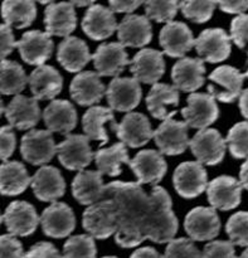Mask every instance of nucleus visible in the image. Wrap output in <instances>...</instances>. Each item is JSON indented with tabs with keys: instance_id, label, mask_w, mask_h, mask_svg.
<instances>
[{
	"instance_id": "3",
	"label": "nucleus",
	"mask_w": 248,
	"mask_h": 258,
	"mask_svg": "<svg viewBox=\"0 0 248 258\" xmlns=\"http://www.w3.org/2000/svg\"><path fill=\"white\" fill-rule=\"evenodd\" d=\"M82 226L93 238L106 239L117 231V217L107 199L88 207L82 216Z\"/></svg>"
},
{
	"instance_id": "16",
	"label": "nucleus",
	"mask_w": 248,
	"mask_h": 258,
	"mask_svg": "<svg viewBox=\"0 0 248 258\" xmlns=\"http://www.w3.org/2000/svg\"><path fill=\"white\" fill-rule=\"evenodd\" d=\"M43 233L50 238H66L76 227V217L72 209L62 202H54L43 211L40 216Z\"/></svg>"
},
{
	"instance_id": "50",
	"label": "nucleus",
	"mask_w": 248,
	"mask_h": 258,
	"mask_svg": "<svg viewBox=\"0 0 248 258\" xmlns=\"http://www.w3.org/2000/svg\"><path fill=\"white\" fill-rule=\"evenodd\" d=\"M24 258H63V256L54 244L49 242H39L30 247Z\"/></svg>"
},
{
	"instance_id": "42",
	"label": "nucleus",
	"mask_w": 248,
	"mask_h": 258,
	"mask_svg": "<svg viewBox=\"0 0 248 258\" xmlns=\"http://www.w3.org/2000/svg\"><path fill=\"white\" fill-rule=\"evenodd\" d=\"M226 232L234 246L248 247V212L234 213L227 221Z\"/></svg>"
},
{
	"instance_id": "1",
	"label": "nucleus",
	"mask_w": 248,
	"mask_h": 258,
	"mask_svg": "<svg viewBox=\"0 0 248 258\" xmlns=\"http://www.w3.org/2000/svg\"><path fill=\"white\" fill-rule=\"evenodd\" d=\"M103 199L111 202L117 217L115 242L122 248H134L146 237V221L151 208V199L139 183L111 181L106 185Z\"/></svg>"
},
{
	"instance_id": "4",
	"label": "nucleus",
	"mask_w": 248,
	"mask_h": 258,
	"mask_svg": "<svg viewBox=\"0 0 248 258\" xmlns=\"http://www.w3.org/2000/svg\"><path fill=\"white\" fill-rule=\"evenodd\" d=\"M246 75L232 66H221L208 76V92L216 100L224 103L234 102L242 93Z\"/></svg>"
},
{
	"instance_id": "59",
	"label": "nucleus",
	"mask_w": 248,
	"mask_h": 258,
	"mask_svg": "<svg viewBox=\"0 0 248 258\" xmlns=\"http://www.w3.org/2000/svg\"><path fill=\"white\" fill-rule=\"evenodd\" d=\"M102 258H117V257H115V256H105V257H102Z\"/></svg>"
},
{
	"instance_id": "18",
	"label": "nucleus",
	"mask_w": 248,
	"mask_h": 258,
	"mask_svg": "<svg viewBox=\"0 0 248 258\" xmlns=\"http://www.w3.org/2000/svg\"><path fill=\"white\" fill-rule=\"evenodd\" d=\"M129 166L138 178L139 184H156L164 178L168 165L163 154L153 149L140 150L129 161Z\"/></svg>"
},
{
	"instance_id": "5",
	"label": "nucleus",
	"mask_w": 248,
	"mask_h": 258,
	"mask_svg": "<svg viewBox=\"0 0 248 258\" xmlns=\"http://www.w3.org/2000/svg\"><path fill=\"white\" fill-rule=\"evenodd\" d=\"M20 154L27 163L32 165H44L57 154L52 131L29 130L20 141Z\"/></svg>"
},
{
	"instance_id": "27",
	"label": "nucleus",
	"mask_w": 248,
	"mask_h": 258,
	"mask_svg": "<svg viewBox=\"0 0 248 258\" xmlns=\"http://www.w3.org/2000/svg\"><path fill=\"white\" fill-rule=\"evenodd\" d=\"M83 32L93 40H103L111 37L117 29L115 14L110 8L95 4L88 8L81 23Z\"/></svg>"
},
{
	"instance_id": "6",
	"label": "nucleus",
	"mask_w": 248,
	"mask_h": 258,
	"mask_svg": "<svg viewBox=\"0 0 248 258\" xmlns=\"http://www.w3.org/2000/svg\"><path fill=\"white\" fill-rule=\"evenodd\" d=\"M111 128L121 143L133 149L143 148L154 138L150 121L140 112H129L120 123L111 122Z\"/></svg>"
},
{
	"instance_id": "26",
	"label": "nucleus",
	"mask_w": 248,
	"mask_h": 258,
	"mask_svg": "<svg viewBox=\"0 0 248 258\" xmlns=\"http://www.w3.org/2000/svg\"><path fill=\"white\" fill-rule=\"evenodd\" d=\"M100 77L101 76L97 72L92 71L78 73L70 85L72 100L80 106H92L100 102L107 90L101 82Z\"/></svg>"
},
{
	"instance_id": "57",
	"label": "nucleus",
	"mask_w": 248,
	"mask_h": 258,
	"mask_svg": "<svg viewBox=\"0 0 248 258\" xmlns=\"http://www.w3.org/2000/svg\"><path fill=\"white\" fill-rule=\"evenodd\" d=\"M72 5H77V7H92L93 2H71Z\"/></svg>"
},
{
	"instance_id": "25",
	"label": "nucleus",
	"mask_w": 248,
	"mask_h": 258,
	"mask_svg": "<svg viewBox=\"0 0 248 258\" xmlns=\"http://www.w3.org/2000/svg\"><path fill=\"white\" fill-rule=\"evenodd\" d=\"M117 38L123 47H145L153 39L150 19L146 15L128 14L118 24Z\"/></svg>"
},
{
	"instance_id": "52",
	"label": "nucleus",
	"mask_w": 248,
	"mask_h": 258,
	"mask_svg": "<svg viewBox=\"0 0 248 258\" xmlns=\"http://www.w3.org/2000/svg\"><path fill=\"white\" fill-rule=\"evenodd\" d=\"M141 4L144 3L139 0H110L108 2L112 13H129V14L138 9Z\"/></svg>"
},
{
	"instance_id": "19",
	"label": "nucleus",
	"mask_w": 248,
	"mask_h": 258,
	"mask_svg": "<svg viewBox=\"0 0 248 258\" xmlns=\"http://www.w3.org/2000/svg\"><path fill=\"white\" fill-rule=\"evenodd\" d=\"M125 47L121 43H103L97 47L92 54L93 64L101 77H117L125 71L126 66H131Z\"/></svg>"
},
{
	"instance_id": "46",
	"label": "nucleus",
	"mask_w": 248,
	"mask_h": 258,
	"mask_svg": "<svg viewBox=\"0 0 248 258\" xmlns=\"http://www.w3.org/2000/svg\"><path fill=\"white\" fill-rule=\"evenodd\" d=\"M202 258H237L231 241H211L202 252Z\"/></svg>"
},
{
	"instance_id": "11",
	"label": "nucleus",
	"mask_w": 248,
	"mask_h": 258,
	"mask_svg": "<svg viewBox=\"0 0 248 258\" xmlns=\"http://www.w3.org/2000/svg\"><path fill=\"white\" fill-rule=\"evenodd\" d=\"M187 107L181 110L185 123L192 128L206 130L219 117L216 98L208 93H192L187 98Z\"/></svg>"
},
{
	"instance_id": "38",
	"label": "nucleus",
	"mask_w": 248,
	"mask_h": 258,
	"mask_svg": "<svg viewBox=\"0 0 248 258\" xmlns=\"http://www.w3.org/2000/svg\"><path fill=\"white\" fill-rule=\"evenodd\" d=\"M2 14L5 24L17 29H23L34 22L37 17V7L33 2L7 0L3 3Z\"/></svg>"
},
{
	"instance_id": "39",
	"label": "nucleus",
	"mask_w": 248,
	"mask_h": 258,
	"mask_svg": "<svg viewBox=\"0 0 248 258\" xmlns=\"http://www.w3.org/2000/svg\"><path fill=\"white\" fill-rule=\"evenodd\" d=\"M2 93L3 95H19L29 83V78L19 63L14 60H2Z\"/></svg>"
},
{
	"instance_id": "24",
	"label": "nucleus",
	"mask_w": 248,
	"mask_h": 258,
	"mask_svg": "<svg viewBox=\"0 0 248 258\" xmlns=\"http://www.w3.org/2000/svg\"><path fill=\"white\" fill-rule=\"evenodd\" d=\"M4 115L12 127L18 130H33L40 120L38 100L34 97L17 95L5 107Z\"/></svg>"
},
{
	"instance_id": "58",
	"label": "nucleus",
	"mask_w": 248,
	"mask_h": 258,
	"mask_svg": "<svg viewBox=\"0 0 248 258\" xmlns=\"http://www.w3.org/2000/svg\"><path fill=\"white\" fill-rule=\"evenodd\" d=\"M239 258H248V248L244 249L243 253L241 254V257H239Z\"/></svg>"
},
{
	"instance_id": "45",
	"label": "nucleus",
	"mask_w": 248,
	"mask_h": 258,
	"mask_svg": "<svg viewBox=\"0 0 248 258\" xmlns=\"http://www.w3.org/2000/svg\"><path fill=\"white\" fill-rule=\"evenodd\" d=\"M165 258H202V252L189 238H176L168 243L165 248Z\"/></svg>"
},
{
	"instance_id": "12",
	"label": "nucleus",
	"mask_w": 248,
	"mask_h": 258,
	"mask_svg": "<svg viewBox=\"0 0 248 258\" xmlns=\"http://www.w3.org/2000/svg\"><path fill=\"white\" fill-rule=\"evenodd\" d=\"M2 222L8 232L15 237H28L33 234L40 222L37 211L25 201H14L7 207Z\"/></svg>"
},
{
	"instance_id": "47",
	"label": "nucleus",
	"mask_w": 248,
	"mask_h": 258,
	"mask_svg": "<svg viewBox=\"0 0 248 258\" xmlns=\"http://www.w3.org/2000/svg\"><path fill=\"white\" fill-rule=\"evenodd\" d=\"M231 39L241 49L248 44V14L233 18L231 23Z\"/></svg>"
},
{
	"instance_id": "31",
	"label": "nucleus",
	"mask_w": 248,
	"mask_h": 258,
	"mask_svg": "<svg viewBox=\"0 0 248 258\" xmlns=\"http://www.w3.org/2000/svg\"><path fill=\"white\" fill-rule=\"evenodd\" d=\"M45 126L52 133L70 135L77 126V111L67 100H53L43 112Z\"/></svg>"
},
{
	"instance_id": "49",
	"label": "nucleus",
	"mask_w": 248,
	"mask_h": 258,
	"mask_svg": "<svg viewBox=\"0 0 248 258\" xmlns=\"http://www.w3.org/2000/svg\"><path fill=\"white\" fill-rule=\"evenodd\" d=\"M0 145H2V160L8 161L10 156L13 155L17 146V138H15L14 131L12 130V126H3L0 130Z\"/></svg>"
},
{
	"instance_id": "36",
	"label": "nucleus",
	"mask_w": 248,
	"mask_h": 258,
	"mask_svg": "<svg viewBox=\"0 0 248 258\" xmlns=\"http://www.w3.org/2000/svg\"><path fill=\"white\" fill-rule=\"evenodd\" d=\"M110 121L111 122L115 121L112 108L103 107V106L90 107L82 117V128L85 135L90 140L100 141L101 145H105L108 141V135L103 125Z\"/></svg>"
},
{
	"instance_id": "2",
	"label": "nucleus",
	"mask_w": 248,
	"mask_h": 258,
	"mask_svg": "<svg viewBox=\"0 0 248 258\" xmlns=\"http://www.w3.org/2000/svg\"><path fill=\"white\" fill-rule=\"evenodd\" d=\"M151 208L146 221V237L155 243L173 241L179 228V222L173 212V202L163 186L155 185L150 191Z\"/></svg>"
},
{
	"instance_id": "35",
	"label": "nucleus",
	"mask_w": 248,
	"mask_h": 258,
	"mask_svg": "<svg viewBox=\"0 0 248 258\" xmlns=\"http://www.w3.org/2000/svg\"><path fill=\"white\" fill-rule=\"evenodd\" d=\"M32 184L24 164L19 161H5L0 166V190L3 196L14 197L22 194Z\"/></svg>"
},
{
	"instance_id": "21",
	"label": "nucleus",
	"mask_w": 248,
	"mask_h": 258,
	"mask_svg": "<svg viewBox=\"0 0 248 258\" xmlns=\"http://www.w3.org/2000/svg\"><path fill=\"white\" fill-rule=\"evenodd\" d=\"M17 48L25 63L39 67L50 58L54 43L48 33L34 29L22 35L20 40L17 42Z\"/></svg>"
},
{
	"instance_id": "32",
	"label": "nucleus",
	"mask_w": 248,
	"mask_h": 258,
	"mask_svg": "<svg viewBox=\"0 0 248 258\" xmlns=\"http://www.w3.org/2000/svg\"><path fill=\"white\" fill-rule=\"evenodd\" d=\"M63 78L52 66H39L29 76V87L37 100H53L62 91Z\"/></svg>"
},
{
	"instance_id": "40",
	"label": "nucleus",
	"mask_w": 248,
	"mask_h": 258,
	"mask_svg": "<svg viewBox=\"0 0 248 258\" xmlns=\"http://www.w3.org/2000/svg\"><path fill=\"white\" fill-rule=\"evenodd\" d=\"M95 239L90 234H77L66 241L63 246V258H96Z\"/></svg>"
},
{
	"instance_id": "48",
	"label": "nucleus",
	"mask_w": 248,
	"mask_h": 258,
	"mask_svg": "<svg viewBox=\"0 0 248 258\" xmlns=\"http://www.w3.org/2000/svg\"><path fill=\"white\" fill-rule=\"evenodd\" d=\"M0 246L2 258H24L25 256L22 242L13 234H3L0 238Z\"/></svg>"
},
{
	"instance_id": "10",
	"label": "nucleus",
	"mask_w": 248,
	"mask_h": 258,
	"mask_svg": "<svg viewBox=\"0 0 248 258\" xmlns=\"http://www.w3.org/2000/svg\"><path fill=\"white\" fill-rule=\"evenodd\" d=\"M57 156L59 163L68 170L82 171L95 159L90 146V139L86 135H70L57 145Z\"/></svg>"
},
{
	"instance_id": "43",
	"label": "nucleus",
	"mask_w": 248,
	"mask_h": 258,
	"mask_svg": "<svg viewBox=\"0 0 248 258\" xmlns=\"http://www.w3.org/2000/svg\"><path fill=\"white\" fill-rule=\"evenodd\" d=\"M144 5H145L146 17L158 23H171L180 8V3L174 2V0H169V2L150 0V2L144 3Z\"/></svg>"
},
{
	"instance_id": "13",
	"label": "nucleus",
	"mask_w": 248,
	"mask_h": 258,
	"mask_svg": "<svg viewBox=\"0 0 248 258\" xmlns=\"http://www.w3.org/2000/svg\"><path fill=\"white\" fill-rule=\"evenodd\" d=\"M184 228L192 241H212L221 232V219L213 207H197L185 216Z\"/></svg>"
},
{
	"instance_id": "9",
	"label": "nucleus",
	"mask_w": 248,
	"mask_h": 258,
	"mask_svg": "<svg viewBox=\"0 0 248 258\" xmlns=\"http://www.w3.org/2000/svg\"><path fill=\"white\" fill-rule=\"evenodd\" d=\"M193 155L202 165L213 166L221 163L226 155L227 143L216 128L199 130L189 143Z\"/></svg>"
},
{
	"instance_id": "33",
	"label": "nucleus",
	"mask_w": 248,
	"mask_h": 258,
	"mask_svg": "<svg viewBox=\"0 0 248 258\" xmlns=\"http://www.w3.org/2000/svg\"><path fill=\"white\" fill-rule=\"evenodd\" d=\"M92 59L85 40L78 37H67L59 43L57 50V60L68 72H80Z\"/></svg>"
},
{
	"instance_id": "20",
	"label": "nucleus",
	"mask_w": 248,
	"mask_h": 258,
	"mask_svg": "<svg viewBox=\"0 0 248 258\" xmlns=\"http://www.w3.org/2000/svg\"><path fill=\"white\" fill-rule=\"evenodd\" d=\"M130 72L139 82L156 85L165 73L164 53L151 48H143L131 60Z\"/></svg>"
},
{
	"instance_id": "44",
	"label": "nucleus",
	"mask_w": 248,
	"mask_h": 258,
	"mask_svg": "<svg viewBox=\"0 0 248 258\" xmlns=\"http://www.w3.org/2000/svg\"><path fill=\"white\" fill-rule=\"evenodd\" d=\"M217 2H180V10L184 17L193 23H206L213 15Z\"/></svg>"
},
{
	"instance_id": "30",
	"label": "nucleus",
	"mask_w": 248,
	"mask_h": 258,
	"mask_svg": "<svg viewBox=\"0 0 248 258\" xmlns=\"http://www.w3.org/2000/svg\"><path fill=\"white\" fill-rule=\"evenodd\" d=\"M106 185L98 170H82L72 181V194L82 206H92L103 199Z\"/></svg>"
},
{
	"instance_id": "17",
	"label": "nucleus",
	"mask_w": 248,
	"mask_h": 258,
	"mask_svg": "<svg viewBox=\"0 0 248 258\" xmlns=\"http://www.w3.org/2000/svg\"><path fill=\"white\" fill-rule=\"evenodd\" d=\"M241 181L229 175H221L214 178L207 186L208 202L214 209L231 211L241 204L242 197Z\"/></svg>"
},
{
	"instance_id": "53",
	"label": "nucleus",
	"mask_w": 248,
	"mask_h": 258,
	"mask_svg": "<svg viewBox=\"0 0 248 258\" xmlns=\"http://www.w3.org/2000/svg\"><path fill=\"white\" fill-rule=\"evenodd\" d=\"M217 5L221 8V10H223L224 13H228V14H243L244 12L248 9V0L243 2V0H237V2H227V0H221V2H217Z\"/></svg>"
},
{
	"instance_id": "55",
	"label": "nucleus",
	"mask_w": 248,
	"mask_h": 258,
	"mask_svg": "<svg viewBox=\"0 0 248 258\" xmlns=\"http://www.w3.org/2000/svg\"><path fill=\"white\" fill-rule=\"evenodd\" d=\"M239 110H241L242 116L248 120V88L242 91L239 96Z\"/></svg>"
},
{
	"instance_id": "14",
	"label": "nucleus",
	"mask_w": 248,
	"mask_h": 258,
	"mask_svg": "<svg viewBox=\"0 0 248 258\" xmlns=\"http://www.w3.org/2000/svg\"><path fill=\"white\" fill-rule=\"evenodd\" d=\"M106 97L110 108L118 112H130L143 97L140 82L134 77H115L107 86Z\"/></svg>"
},
{
	"instance_id": "51",
	"label": "nucleus",
	"mask_w": 248,
	"mask_h": 258,
	"mask_svg": "<svg viewBox=\"0 0 248 258\" xmlns=\"http://www.w3.org/2000/svg\"><path fill=\"white\" fill-rule=\"evenodd\" d=\"M0 52H2V60H4L10 53L14 50V48L17 47V42L14 39V34H13L12 27L4 24L0 25Z\"/></svg>"
},
{
	"instance_id": "22",
	"label": "nucleus",
	"mask_w": 248,
	"mask_h": 258,
	"mask_svg": "<svg viewBox=\"0 0 248 258\" xmlns=\"http://www.w3.org/2000/svg\"><path fill=\"white\" fill-rule=\"evenodd\" d=\"M159 43L165 54L181 59L194 47L196 40L193 38V32L185 23L171 22L161 28Z\"/></svg>"
},
{
	"instance_id": "56",
	"label": "nucleus",
	"mask_w": 248,
	"mask_h": 258,
	"mask_svg": "<svg viewBox=\"0 0 248 258\" xmlns=\"http://www.w3.org/2000/svg\"><path fill=\"white\" fill-rule=\"evenodd\" d=\"M239 181H241L242 186L248 190V160L242 164L241 171H239Z\"/></svg>"
},
{
	"instance_id": "34",
	"label": "nucleus",
	"mask_w": 248,
	"mask_h": 258,
	"mask_svg": "<svg viewBox=\"0 0 248 258\" xmlns=\"http://www.w3.org/2000/svg\"><path fill=\"white\" fill-rule=\"evenodd\" d=\"M169 106H174V107L179 106L178 88L175 86L166 85V83L154 85L146 96V107L150 115L158 120H166L176 113V111L169 112Z\"/></svg>"
},
{
	"instance_id": "8",
	"label": "nucleus",
	"mask_w": 248,
	"mask_h": 258,
	"mask_svg": "<svg viewBox=\"0 0 248 258\" xmlns=\"http://www.w3.org/2000/svg\"><path fill=\"white\" fill-rule=\"evenodd\" d=\"M174 116L164 120L154 131V140L163 155H180L189 148L191 143L188 138L189 126L185 122L174 120Z\"/></svg>"
},
{
	"instance_id": "41",
	"label": "nucleus",
	"mask_w": 248,
	"mask_h": 258,
	"mask_svg": "<svg viewBox=\"0 0 248 258\" xmlns=\"http://www.w3.org/2000/svg\"><path fill=\"white\" fill-rule=\"evenodd\" d=\"M229 153L234 159L248 160V122H238L231 127L226 138Z\"/></svg>"
},
{
	"instance_id": "60",
	"label": "nucleus",
	"mask_w": 248,
	"mask_h": 258,
	"mask_svg": "<svg viewBox=\"0 0 248 258\" xmlns=\"http://www.w3.org/2000/svg\"><path fill=\"white\" fill-rule=\"evenodd\" d=\"M244 75H246V77L248 78V70H247V72H246V73H244Z\"/></svg>"
},
{
	"instance_id": "28",
	"label": "nucleus",
	"mask_w": 248,
	"mask_h": 258,
	"mask_svg": "<svg viewBox=\"0 0 248 258\" xmlns=\"http://www.w3.org/2000/svg\"><path fill=\"white\" fill-rule=\"evenodd\" d=\"M206 67L202 58L184 57L174 64L171 78L174 86L183 92H194L206 82Z\"/></svg>"
},
{
	"instance_id": "15",
	"label": "nucleus",
	"mask_w": 248,
	"mask_h": 258,
	"mask_svg": "<svg viewBox=\"0 0 248 258\" xmlns=\"http://www.w3.org/2000/svg\"><path fill=\"white\" fill-rule=\"evenodd\" d=\"M194 47L199 58L209 63H219L231 55V37L222 28L204 29L196 39Z\"/></svg>"
},
{
	"instance_id": "54",
	"label": "nucleus",
	"mask_w": 248,
	"mask_h": 258,
	"mask_svg": "<svg viewBox=\"0 0 248 258\" xmlns=\"http://www.w3.org/2000/svg\"><path fill=\"white\" fill-rule=\"evenodd\" d=\"M130 258H165L163 254L159 253L155 248L153 247H143V248H138Z\"/></svg>"
},
{
	"instance_id": "29",
	"label": "nucleus",
	"mask_w": 248,
	"mask_h": 258,
	"mask_svg": "<svg viewBox=\"0 0 248 258\" xmlns=\"http://www.w3.org/2000/svg\"><path fill=\"white\" fill-rule=\"evenodd\" d=\"M45 33L57 37H70L76 29L77 17L71 2L50 3L44 10Z\"/></svg>"
},
{
	"instance_id": "23",
	"label": "nucleus",
	"mask_w": 248,
	"mask_h": 258,
	"mask_svg": "<svg viewBox=\"0 0 248 258\" xmlns=\"http://www.w3.org/2000/svg\"><path fill=\"white\" fill-rule=\"evenodd\" d=\"M30 186L34 196L42 202L54 203L66 193V181L59 169L50 165H43L35 171Z\"/></svg>"
},
{
	"instance_id": "37",
	"label": "nucleus",
	"mask_w": 248,
	"mask_h": 258,
	"mask_svg": "<svg viewBox=\"0 0 248 258\" xmlns=\"http://www.w3.org/2000/svg\"><path fill=\"white\" fill-rule=\"evenodd\" d=\"M96 168L102 175L118 176L122 173L121 166L123 164L129 165L128 149L123 143L113 144L111 148L98 149L95 153Z\"/></svg>"
},
{
	"instance_id": "7",
	"label": "nucleus",
	"mask_w": 248,
	"mask_h": 258,
	"mask_svg": "<svg viewBox=\"0 0 248 258\" xmlns=\"http://www.w3.org/2000/svg\"><path fill=\"white\" fill-rule=\"evenodd\" d=\"M207 170L201 163L184 161L176 166L173 174L174 188L181 198L194 199L207 190Z\"/></svg>"
}]
</instances>
